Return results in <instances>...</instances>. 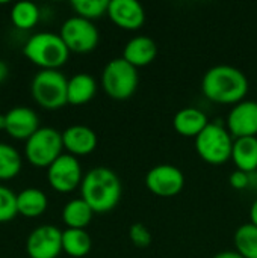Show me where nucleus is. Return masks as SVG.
Wrapping results in <instances>:
<instances>
[{"label":"nucleus","instance_id":"obj_31","mask_svg":"<svg viewBox=\"0 0 257 258\" xmlns=\"http://www.w3.org/2000/svg\"><path fill=\"white\" fill-rule=\"evenodd\" d=\"M250 222L257 227V198L253 201V204L250 207Z\"/></svg>","mask_w":257,"mask_h":258},{"label":"nucleus","instance_id":"obj_12","mask_svg":"<svg viewBox=\"0 0 257 258\" xmlns=\"http://www.w3.org/2000/svg\"><path fill=\"white\" fill-rule=\"evenodd\" d=\"M226 127L235 139L257 136V101L244 100L235 104L227 115Z\"/></svg>","mask_w":257,"mask_h":258},{"label":"nucleus","instance_id":"obj_21","mask_svg":"<svg viewBox=\"0 0 257 258\" xmlns=\"http://www.w3.org/2000/svg\"><path fill=\"white\" fill-rule=\"evenodd\" d=\"M94 216V210L83 198L70 200L62 209V221L67 228H79L85 230Z\"/></svg>","mask_w":257,"mask_h":258},{"label":"nucleus","instance_id":"obj_4","mask_svg":"<svg viewBox=\"0 0 257 258\" xmlns=\"http://www.w3.org/2000/svg\"><path fill=\"white\" fill-rule=\"evenodd\" d=\"M30 92L41 107L56 110L68 103V79L59 70H39L30 82Z\"/></svg>","mask_w":257,"mask_h":258},{"label":"nucleus","instance_id":"obj_20","mask_svg":"<svg viewBox=\"0 0 257 258\" xmlns=\"http://www.w3.org/2000/svg\"><path fill=\"white\" fill-rule=\"evenodd\" d=\"M97 91V82L91 74L79 73L68 79V103L74 106L91 101Z\"/></svg>","mask_w":257,"mask_h":258},{"label":"nucleus","instance_id":"obj_11","mask_svg":"<svg viewBox=\"0 0 257 258\" xmlns=\"http://www.w3.org/2000/svg\"><path fill=\"white\" fill-rule=\"evenodd\" d=\"M26 252L30 258H58L62 252V231L50 224L38 225L26 239Z\"/></svg>","mask_w":257,"mask_h":258},{"label":"nucleus","instance_id":"obj_3","mask_svg":"<svg viewBox=\"0 0 257 258\" xmlns=\"http://www.w3.org/2000/svg\"><path fill=\"white\" fill-rule=\"evenodd\" d=\"M23 54L41 70H58L68 60L70 50L59 33L38 32L27 38Z\"/></svg>","mask_w":257,"mask_h":258},{"label":"nucleus","instance_id":"obj_19","mask_svg":"<svg viewBox=\"0 0 257 258\" xmlns=\"http://www.w3.org/2000/svg\"><path fill=\"white\" fill-rule=\"evenodd\" d=\"M47 195L38 187H26L17 194V210L26 218H36L47 210Z\"/></svg>","mask_w":257,"mask_h":258},{"label":"nucleus","instance_id":"obj_32","mask_svg":"<svg viewBox=\"0 0 257 258\" xmlns=\"http://www.w3.org/2000/svg\"><path fill=\"white\" fill-rule=\"evenodd\" d=\"M214 258H244L242 255H239L236 251H223V252H218Z\"/></svg>","mask_w":257,"mask_h":258},{"label":"nucleus","instance_id":"obj_9","mask_svg":"<svg viewBox=\"0 0 257 258\" xmlns=\"http://www.w3.org/2000/svg\"><path fill=\"white\" fill-rule=\"evenodd\" d=\"M47 180L50 186L61 192H73L76 187H80L83 180L82 165L73 154H61L48 168H47Z\"/></svg>","mask_w":257,"mask_h":258},{"label":"nucleus","instance_id":"obj_29","mask_svg":"<svg viewBox=\"0 0 257 258\" xmlns=\"http://www.w3.org/2000/svg\"><path fill=\"white\" fill-rule=\"evenodd\" d=\"M229 183L233 189L236 190H242V189H247L248 184H250V174L244 172V171H233L229 177Z\"/></svg>","mask_w":257,"mask_h":258},{"label":"nucleus","instance_id":"obj_24","mask_svg":"<svg viewBox=\"0 0 257 258\" xmlns=\"http://www.w3.org/2000/svg\"><path fill=\"white\" fill-rule=\"evenodd\" d=\"M235 251L244 258H257V227L251 222L241 225L235 233Z\"/></svg>","mask_w":257,"mask_h":258},{"label":"nucleus","instance_id":"obj_22","mask_svg":"<svg viewBox=\"0 0 257 258\" xmlns=\"http://www.w3.org/2000/svg\"><path fill=\"white\" fill-rule=\"evenodd\" d=\"M91 248H92V240L85 230L67 228L62 231V251L70 257H85L89 254Z\"/></svg>","mask_w":257,"mask_h":258},{"label":"nucleus","instance_id":"obj_8","mask_svg":"<svg viewBox=\"0 0 257 258\" xmlns=\"http://www.w3.org/2000/svg\"><path fill=\"white\" fill-rule=\"evenodd\" d=\"M59 35L68 50L74 53H89L100 41V33L95 24L79 15L67 18L61 26Z\"/></svg>","mask_w":257,"mask_h":258},{"label":"nucleus","instance_id":"obj_15","mask_svg":"<svg viewBox=\"0 0 257 258\" xmlns=\"http://www.w3.org/2000/svg\"><path fill=\"white\" fill-rule=\"evenodd\" d=\"M62 142L68 154L86 156V154H91L97 148L98 139H97L95 132L91 127L74 124V125L67 127L62 132Z\"/></svg>","mask_w":257,"mask_h":258},{"label":"nucleus","instance_id":"obj_27","mask_svg":"<svg viewBox=\"0 0 257 258\" xmlns=\"http://www.w3.org/2000/svg\"><path fill=\"white\" fill-rule=\"evenodd\" d=\"M17 213V194L11 187L0 184V222L14 219Z\"/></svg>","mask_w":257,"mask_h":258},{"label":"nucleus","instance_id":"obj_16","mask_svg":"<svg viewBox=\"0 0 257 258\" xmlns=\"http://www.w3.org/2000/svg\"><path fill=\"white\" fill-rule=\"evenodd\" d=\"M158 56V45L156 42L145 35L133 36L127 41L123 50V59L127 60L135 68L150 65Z\"/></svg>","mask_w":257,"mask_h":258},{"label":"nucleus","instance_id":"obj_18","mask_svg":"<svg viewBox=\"0 0 257 258\" xmlns=\"http://www.w3.org/2000/svg\"><path fill=\"white\" fill-rule=\"evenodd\" d=\"M232 160L239 171L247 174L254 172L257 169V136L235 139Z\"/></svg>","mask_w":257,"mask_h":258},{"label":"nucleus","instance_id":"obj_17","mask_svg":"<svg viewBox=\"0 0 257 258\" xmlns=\"http://www.w3.org/2000/svg\"><path fill=\"white\" fill-rule=\"evenodd\" d=\"M209 124L208 115L197 107L180 109L173 119L174 130L185 138H197Z\"/></svg>","mask_w":257,"mask_h":258},{"label":"nucleus","instance_id":"obj_30","mask_svg":"<svg viewBox=\"0 0 257 258\" xmlns=\"http://www.w3.org/2000/svg\"><path fill=\"white\" fill-rule=\"evenodd\" d=\"M9 76V65L0 59V83H3Z\"/></svg>","mask_w":257,"mask_h":258},{"label":"nucleus","instance_id":"obj_26","mask_svg":"<svg viewBox=\"0 0 257 258\" xmlns=\"http://www.w3.org/2000/svg\"><path fill=\"white\" fill-rule=\"evenodd\" d=\"M109 2L111 0H73L71 8L76 11V15L94 20L108 14Z\"/></svg>","mask_w":257,"mask_h":258},{"label":"nucleus","instance_id":"obj_5","mask_svg":"<svg viewBox=\"0 0 257 258\" xmlns=\"http://www.w3.org/2000/svg\"><path fill=\"white\" fill-rule=\"evenodd\" d=\"M233 136L226 125L209 122L208 127L195 138V150L198 156L209 165H223L232 159Z\"/></svg>","mask_w":257,"mask_h":258},{"label":"nucleus","instance_id":"obj_28","mask_svg":"<svg viewBox=\"0 0 257 258\" xmlns=\"http://www.w3.org/2000/svg\"><path fill=\"white\" fill-rule=\"evenodd\" d=\"M129 239L135 246L147 248L151 243V233L144 224L136 222V224H132L129 228Z\"/></svg>","mask_w":257,"mask_h":258},{"label":"nucleus","instance_id":"obj_6","mask_svg":"<svg viewBox=\"0 0 257 258\" xmlns=\"http://www.w3.org/2000/svg\"><path fill=\"white\" fill-rule=\"evenodd\" d=\"M62 132L53 127H39L24 144V157L38 168H48L62 153Z\"/></svg>","mask_w":257,"mask_h":258},{"label":"nucleus","instance_id":"obj_23","mask_svg":"<svg viewBox=\"0 0 257 258\" xmlns=\"http://www.w3.org/2000/svg\"><path fill=\"white\" fill-rule=\"evenodd\" d=\"M12 24L20 30H29L32 29L41 18V11L36 3L21 0L12 5L9 12Z\"/></svg>","mask_w":257,"mask_h":258},{"label":"nucleus","instance_id":"obj_2","mask_svg":"<svg viewBox=\"0 0 257 258\" xmlns=\"http://www.w3.org/2000/svg\"><path fill=\"white\" fill-rule=\"evenodd\" d=\"M123 195V186L111 168L95 166L89 169L80 184V198H83L94 213H108L114 210Z\"/></svg>","mask_w":257,"mask_h":258},{"label":"nucleus","instance_id":"obj_25","mask_svg":"<svg viewBox=\"0 0 257 258\" xmlns=\"http://www.w3.org/2000/svg\"><path fill=\"white\" fill-rule=\"evenodd\" d=\"M23 166V159L20 151L6 144L0 142V180L14 178Z\"/></svg>","mask_w":257,"mask_h":258},{"label":"nucleus","instance_id":"obj_14","mask_svg":"<svg viewBox=\"0 0 257 258\" xmlns=\"http://www.w3.org/2000/svg\"><path fill=\"white\" fill-rule=\"evenodd\" d=\"M6 125L5 132L15 139L27 141L38 128H39V118L36 112L27 106H14L5 113Z\"/></svg>","mask_w":257,"mask_h":258},{"label":"nucleus","instance_id":"obj_10","mask_svg":"<svg viewBox=\"0 0 257 258\" xmlns=\"http://www.w3.org/2000/svg\"><path fill=\"white\" fill-rule=\"evenodd\" d=\"M147 189L161 198H171L179 195L185 187V175L174 165H156L145 175Z\"/></svg>","mask_w":257,"mask_h":258},{"label":"nucleus","instance_id":"obj_13","mask_svg":"<svg viewBox=\"0 0 257 258\" xmlns=\"http://www.w3.org/2000/svg\"><path fill=\"white\" fill-rule=\"evenodd\" d=\"M108 15L115 26L124 30H136L145 21V11L136 0H111Z\"/></svg>","mask_w":257,"mask_h":258},{"label":"nucleus","instance_id":"obj_7","mask_svg":"<svg viewBox=\"0 0 257 258\" xmlns=\"http://www.w3.org/2000/svg\"><path fill=\"white\" fill-rule=\"evenodd\" d=\"M138 68L123 57H115L106 63L101 73V86L112 100H127L138 88Z\"/></svg>","mask_w":257,"mask_h":258},{"label":"nucleus","instance_id":"obj_1","mask_svg":"<svg viewBox=\"0 0 257 258\" xmlns=\"http://www.w3.org/2000/svg\"><path fill=\"white\" fill-rule=\"evenodd\" d=\"M248 88L247 76L232 65H215L204 73L201 80L204 97L218 104L235 106L244 101Z\"/></svg>","mask_w":257,"mask_h":258},{"label":"nucleus","instance_id":"obj_33","mask_svg":"<svg viewBox=\"0 0 257 258\" xmlns=\"http://www.w3.org/2000/svg\"><path fill=\"white\" fill-rule=\"evenodd\" d=\"M5 125H6L5 113H0V130H5Z\"/></svg>","mask_w":257,"mask_h":258}]
</instances>
